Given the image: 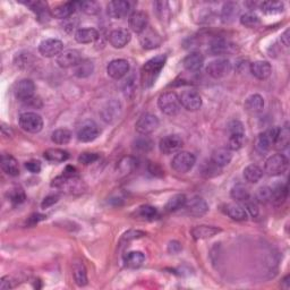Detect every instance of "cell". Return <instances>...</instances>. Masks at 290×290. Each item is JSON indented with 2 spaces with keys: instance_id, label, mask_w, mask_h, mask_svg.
<instances>
[{
  "instance_id": "obj_25",
  "label": "cell",
  "mask_w": 290,
  "mask_h": 290,
  "mask_svg": "<svg viewBox=\"0 0 290 290\" xmlns=\"http://www.w3.org/2000/svg\"><path fill=\"white\" fill-rule=\"evenodd\" d=\"M211 161L214 164H217L218 167H226L233 160V153L228 147H219L217 150H214L211 154Z\"/></svg>"
},
{
  "instance_id": "obj_13",
  "label": "cell",
  "mask_w": 290,
  "mask_h": 290,
  "mask_svg": "<svg viewBox=\"0 0 290 290\" xmlns=\"http://www.w3.org/2000/svg\"><path fill=\"white\" fill-rule=\"evenodd\" d=\"M15 97L21 101H29L33 97L35 92V84L32 80L24 78L15 85Z\"/></svg>"
},
{
  "instance_id": "obj_43",
  "label": "cell",
  "mask_w": 290,
  "mask_h": 290,
  "mask_svg": "<svg viewBox=\"0 0 290 290\" xmlns=\"http://www.w3.org/2000/svg\"><path fill=\"white\" fill-rule=\"evenodd\" d=\"M201 174L204 176L206 178H211V177H215V176L221 174V168L218 167L217 164H214L212 161H205L203 162L201 166Z\"/></svg>"
},
{
  "instance_id": "obj_41",
  "label": "cell",
  "mask_w": 290,
  "mask_h": 290,
  "mask_svg": "<svg viewBox=\"0 0 290 290\" xmlns=\"http://www.w3.org/2000/svg\"><path fill=\"white\" fill-rule=\"evenodd\" d=\"M72 140V132L68 131L66 128H59L52 132L51 134V141L54 144L58 145H65L68 144Z\"/></svg>"
},
{
  "instance_id": "obj_12",
  "label": "cell",
  "mask_w": 290,
  "mask_h": 290,
  "mask_svg": "<svg viewBox=\"0 0 290 290\" xmlns=\"http://www.w3.org/2000/svg\"><path fill=\"white\" fill-rule=\"evenodd\" d=\"M184 207H185L188 215L195 218H201L203 215H205L207 211H209V205H207L205 199L198 196H195L191 198L190 201H187Z\"/></svg>"
},
{
  "instance_id": "obj_31",
  "label": "cell",
  "mask_w": 290,
  "mask_h": 290,
  "mask_svg": "<svg viewBox=\"0 0 290 290\" xmlns=\"http://www.w3.org/2000/svg\"><path fill=\"white\" fill-rule=\"evenodd\" d=\"M264 99L260 94H252L245 101V109L250 113H258L263 110Z\"/></svg>"
},
{
  "instance_id": "obj_7",
  "label": "cell",
  "mask_w": 290,
  "mask_h": 290,
  "mask_svg": "<svg viewBox=\"0 0 290 290\" xmlns=\"http://www.w3.org/2000/svg\"><path fill=\"white\" fill-rule=\"evenodd\" d=\"M231 69H233V66H231V62L228 59H226V58H219V59L209 62V65L206 67V72L211 77L219 80V78L228 76Z\"/></svg>"
},
{
  "instance_id": "obj_60",
  "label": "cell",
  "mask_w": 290,
  "mask_h": 290,
  "mask_svg": "<svg viewBox=\"0 0 290 290\" xmlns=\"http://www.w3.org/2000/svg\"><path fill=\"white\" fill-rule=\"evenodd\" d=\"M47 217L45 214H40V213H35V214H32L31 217L29 218V223H31V225H35V223H38L39 221L41 220H45Z\"/></svg>"
},
{
  "instance_id": "obj_39",
  "label": "cell",
  "mask_w": 290,
  "mask_h": 290,
  "mask_svg": "<svg viewBox=\"0 0 290 290\" xmlns=\"http://www.w3.org/2000/svg\"><path fill=\"white\" fill-rule=\"evenodd\" d=\"M230 196L237 202H246L250 198L248 188L242 184H237L230 191Z\"/></svg>"
},
{
  "instance_id": "obj_50",
  "label": "cell",
  "mask_w": 290,
  "mask_h": 290,
  "mask_svg": "<svg viewBox=\"0 0 290 290\" xmlns=\"http://www.w3.org/2000/svg\"><path fill=\"white\" fill-rule=\"evenodd\" d=\"M245 144V134H234L229 135L228 148L230 151H238L244 146Z\"/></svg>"
},
{
  "instance_id": "obj_48",
  "label": "cell",
  "mask_w": 290,
  "mask_h": 290,
  "mask_svg": "<svg viewBox=\"0 0 290 290\" xmlns=\"http://www.w3.org/2000/svg\"><path fill=\"white\" fill-rule=\"evenodd\" d=\"M255 198L260 203H268L273 199V190L269 186L260 187L255 193Z\"/></svg>"
},
{
  "instance_id": "obj_1",
  "label": "cell",
  "mask_w": 290,
  "mask_h": 290,
  "mask_svg": "<svg viewBox=\"0 0 290 290\" xmlns=\"http://www.w3.org/2000/svg\"><path fill=\"white\" fill-rule=\"evenodd\" d=\"M167 61L166 54H159L146 61L141 69V83L144 89H150L154 85Z\"/></svg>"
},
{
  "instance_id": "obj_52",
  "label": "cell",
  "mask_w": 290,
  "mask_h": 290,
  "mask_svg": "<svg viewBox=\"0 0 290 290\" xmlns=\"http://www.w3.org/2000/svg\"><path fill=\"white\" fill-rule=\"evenodd\" d=\"M100 159V155L97 153H93V152H84L80 156H78V162L83 166H89L92 164Z\"/></svg>"
},
{
  "instance_id": "obj_3",
  "label": "cell",
  "mask_w": 290,
  "mask_h": 290,
  "mask_svg": "<svg viewBox=\"0 0 290 290\" xmlns=\"http://www.w3.org/2000/svg\"><path fill=\"white\" fill-rule=\"evenodd\" d=\"M158 105L160 110L167 116H176L182 108L179 97L172 91L162 93L158 99Z\"/></svg>"
},
{
  "instance_id": "obj_5",
  "label": "cell",
  "mask_w": 290,
  "mask_h": 290,
  "mask_svg": "<svg viewBox=\"0 0 290 290\" xmlns=\"http://www.w3.org/2000/svg\"><path fill=\"white\" fill-rule=\"evenodd\" d=\"M195 163H196V158L193 153L182 151L174 156L171 161V168L179 174H186V172L192 170Z\"/></svg>"
},
{
  "instance_id": "obj_33",
  "label": "cell",
  "mask_w": 290,
  "mask_h": 290,
  "mask_svg": "<svg viewBox=\"0 0 290 290\" xmlns=\"http://www.w3.org/2000/svg\"><path fill=\"white\" fill-rule=\"evenodd\" d=\"M233 46L223 39H215L210 45V52L214 56H225V54L231 52Z\"/></svg>"
},
{
  "instance_id": "obj_26",
  "label": "cell",
  "mask_w": 290,
  "mask_h": 290,
  "mask_svg": "<svg viewBox=\"0 0 290 290\" xmlns=\"http://www.w3.org/2000/svg\"><path fill=\"white\" fill-rule=\"evenodd\" d=\"M73 278L78 287H84L88 285V271L83 262L75 260L73 262Z\"/></svg>"
},
{
  "instance_id": "obj_55",
  "label": "cell",
  "mask_w": 290,
  "mask_h": 290,
  "mask_svg": "<svg viewBox=\"0 0 290 290\" xmlns=\"http://www.w3.org/2000/svg\"><path fill=\"white\" fill-rule=\"evenodd\" d=\"M25 168L32 174H39L42 169V166L41 162L38 161V160H30L25 163Z\"/></svg>"
},
{
  "instance_id": "obj_21",
  "label": "cell",
  "mask_w": 290,
  "mask_h": 290,
  "mask_svg": "<svg viewBox=\"0 0 290 290\" xmlns=\"http://www.w3.org/2000/svg\"><path fill=\"white\" fill-rule=\"evenodd\" d=\"M121 112V104L119 101L110 100L104 104V107L101 109L100 115L105 123H112L113 120L118 118Z\"/></svg>"
},
{
  "instance_id": "obj_16",
  "label": "cell",
  "mask_w": 290,
  "mask_h": 290,
  "mask_svg": "<svg viewBox=\"0 0 290 290\" xmlns=\"http://www.w3.org/2000/svg\"><path fill=\"white\" fill-rule=\"evenodd\" d=\"M81 60V52L76 49L65 50L57 57V64L61 68H74Z\"/></svg>"
},
{
  "instance_id": "obj_9",
  "label": "cell",
  "mask_w": 290,
  "mask_h": 290,
  "mask_svg": "<svg viewBox=\"0 0 290 290\" xmlns=\"http://www.w3.org/2000/svg\"><path fill=\"white\" fill-rule=\"evenodd\" d=\"M159 118L152 113H145L141 116L135 124L136 132L141 135H148L159 127Z\"/></svg>"
},
{
  "instance_id": "obj_14",
  "label": "cell",
  "mask_w": 290,
  "mask_h": 290,
  "mask_svg": "<svg viewBox=\"0 0 290 290\" xmlns=\"http://www.w3.org/2000/svg\"><path fill=\"white\" fill-rule=\"evenodd\" d=\"M140 42L144 49H155L161 46L162 39L155 30L151 27H146L142 33L140 34Z\"/></svg>"
},
{
  "instance_id": "obj_2",
  "label": "cell",
  "mask_w": 290,
  "mask_h": 290,
  "mask_svg": "<svg viewBox=\"0 0 290 290\" xmlns=\"http://www.w3.org/2000/svg\"><path fill=\"white\" fill-rule=\"evenodd\" d=\"M288 164L289 161L285 154H273L265 161L264 172L270 177H277V176L284 175L287 171Z\"/></svg>"
},
{
  "instance_id": "obj_53",
  "label": "cell",
  "mask_w": 290,
  "mask_h": 290,
  "mask_svg": "<svg viewBox=\"0 0 290 290\" xmlns=\"http://www.w3.org/2000/svg\"><path fill=\"white\" fill-rule=\"evenodd\" d=\"M228 132L229 135L234 134H245V128L239 120H233L230 121L228 125Z\"/></svg>"
},
{
  "instance_id": "obj_17",
  "label": "cell",
  "mask_w": 290,
  "mask_h": 290,
  "mask_svg": "<svg viewBox=\"0 0 290 290\" xmlns=\"http://www.w3.org/2000/svg\"><path fill=\"white\" fill-rule=\"evenodd\" d=\"M129 10H131V5L125 0H113L107 6V13L113 19L124 18L125 16H127Z\"/></svg>"
},
{
  "instance_id": "obj_19",
  "label": "cell",
  "mask_w": 290,
  "mask_h": 290,
  "mask_svg": "<svg viewBox=\"0 0 290 290\" xmlns=\"http://www.w3.org/2000/svg\"><path fill=\"white\" fill-rule=\"evenodd\" d=\"M132 35L131 32L126 29H116L109 34V43L116 49H121L126 47L131 41Z\"/></svg>"
},
{
  "instance_id": "obj_15",
  "label": "cell",
  "mask_w": 290,
  "mask_h": 290,
  "mask_svg": "<svg viewBox=\"0 0 290 290\" xmlns=\"http://www.w3.org/2000/svg\"><path fill=\"white\" fill-rule=\"evenodd\" d=\"M184 142L178 135H167L160 141L159 148L163 154H172L183 147Z\"/></svg>"
},
{
  "instance_id": "obj_28",
  "label": "cell",
  "mask_w": 290,
  "mask_h": 290,
  "mask_svg": "<svg viewBox=\"0 0 290 290\" xmlns=\"http://www.w3.org/2000/svg\"><path fill=\"white\" fill-rule=\"evenodd\" d=\"M99 32L92 27H86V29H80L75 33V40L82 45H88V43L96 42L99 39Z\"/></svg>"
},
{
  "instance_id": "obj_45",
  "label": "cell",
  "mask_w": 290,
  "mask_h": 290,
  "mask_svg": "<svg viewBox=\"0 0 290 290\" xmlns=\"http://www.w3.org/2000/svg\"><path fill=\"white\" fill-rule=\"evenodd\" d=\"M78 8L86 15H97L101 11L100 3L97 1H92V0H89V1H80L78 2Z\"/></svg>"
},
{
  "instance_id": "obj_56",
  "label": "cell",
  "mask_w": 290,
  "mask_h": 290,
  "mask_svg": "<svg viewBox=\"0 0 290 290\" xmlns=\"http://www.w3.org/2000/svg\"><path fill=\"white\" fill-rule=\"evenodd\" d=\"M58 201H59V196H58V195H49V196H47L42 201L41 207L42 209H48V207L56 204Z\"/></svg>"
},
{
  "instance_id": "obj_23",
  "label": "cell",
  "mask_w": 290,
  "mask_h": 290,
  "mask_svg": "<svg viewBox=\"0 0 290 290\" xmlns=\"http://www.w3.org/2000/svg\"><path fill=\"white\" fill-rule=\"evenodd\" d=\"M204 65V56L201 52H191L190 54L184 58L183 60V66L187 72L195 73L198 72L199 69L203 67Z\"/></svg>"
},
{
  "instance_id": "obj_61",
  "label": "cell",
  "mask_w": 290,
  "mask_h": 290,
  "mask_svg": "<svg viewBox=\"0 0 290 290\" xmlns=\"http://www.w3.org/2000/svg\"><path fill=\"white\" fill-rule=\"evenodd\" d=\"M281 42L284 43V46L289 47V43H290V30L289 29L286 30L285 32L281 34Z\"/></svg>"
},
{
  "instance_id": "obj_11",
  "label": "cell",
  "mask_w": 290,
  "mask_h": 290,
  "mask_svg": "<svg viewBox=\"0 0 290 290\" xmlns=\"http://www.w3.org/2000/svg\"><path fill=\"white\" fill-rule=\"evenodd\" d=\"M182 107L188 111H197L202 107V97L199 93L194 90H186L179 97Z\"/></svg>"
},
{
  "instance_id": "obj_30",
  "label": "cell",
  "mask_w": 290,
  "mask_h": 290,
  "mask_svg": "<svg viewBox=\"0 0 290 290\" xmlns=\"http://www.w3.org/2000/svg\"><path fill=\"white\" fill-rule=\"evenodd\" d=\"M239 6L236 2H227L223 5L222 10H221V19L223 23L226 24H229V23H233L236 17L239 15Z\"/></svg>"
},
{
  "instance_id": "obj_4",
  "label": "cell",
  "mask_w": 290,
  "mask_h": 290,
  "mask_svg": "<svg viewBox=\"0 0 290 290\" xmlns=\"http://www.w3.org/2000/svg\"><path fill=\"white\" fill-rule=\"evenodd\" d=\"M19 126L27 133L37 134L43 128V119L37 112H24L18 118Z\"/></svg>"
},
{
  "instance_id": "obj_38",
  "label": "cell",
  "mask_w": 290,
  "mask_h": 290,
  "mask_svg": "<svg viewBox=\"0 0 290 290\" xmlns=\"http://www.w3.org/2000/svg\"><path fill=\"white\" fill-rule=\"evenodd\" d=\"M145 262V255L140 252V250H134V252H129L126 256H125V264L131 269H137L142 266Z\"/></svg>"
},
{
  "instance_id": "obj_37",
  "label": "cell",
  "mask_w": 290,
  "mask_h": 290,
  "mask_svg": "<svg viewBox=\"0 0 290 290\" xmlns=\"http://www.w3.org/2000/svg\"><path fill=\"white\" fill-rule=\"evenodd\" d=\"M263 177V170L256 164H249L244 169V178L250 184H256Z\"/></svg>"
},
{
  "instance_id": "obj_8",
  "label": "cell",
  "mask_w": 290,
  "mask_h": 290,
  "mask_svg": "<svg viewBox=\"0 0 290 290\" xmlns=\"http://www.w3.org/2000/svg\"><path fill=\"white\" fill-rule=\"evenodd\" d=\"M278 128L279 127H274L269 129V131L258 134L255 140V144H254V147H255V151L258 154H266L270 150H271L272 145L274 143V139H276Z\"/></svg>"
},
{
  "instance_id": "obj_20",
  "label": "cell",
  "mask_w": 290,
  "mask_h": 290,
  "mask_svg": "<svg viewBox=\"0 0 290 290\" xmlns=\"http://www.w3.org/2000/svg\"><path fill=\"white\" fill-rule=\"evenodd\" d=\"M128 25L133 32L141 34L148 26V16L144 11H134L128 18Z\"/></svg>"
},
{
  "instance_id": "obj_36",
  "label": "cell",
  "mask_w": 290,
  "mask_h": 290,
  "mask_svg": "<svg viewBox=\"0 0 290 290\" xmlns=\"http://www.w3.org/2000/svg\"><path fill=\"white\" fill-rule=\"evenodd\" d=\"M226 213L235 221H245L247 219V212L239 204H228L226 206Z\"/></svg>"
},
{
  "instance_id": "obj_29",
  "label": "cell",
  "mask_w": 290,
  "mask_h": 290,
  "mask_svg": "<svg viewBox=\"0 0 290 290\" xmlns=\"http://www.w3.org/2000/svg\"><path fill=\"white\" fill-rule=\"evenodd\" d=\"M1 169L11 177L19 175V166L17 160L10 154H3L1 156Z\"/></svg>"
},
{
  "instance_id": "obj_59",
  "label": "cell",
  "mask_w": 290,
  "mask_h": 290,
  "mask_svg": "<svg viewBox=\"0 0 290 290\" xmlns=\"http://www.w3.org/2000/svg\"><path fill=\"white\" fill-rule=\"evenodd\" d=\"M180 249H182V245L178 242H170L168 245V252L171 254H177L180 252Z\"/></svg>"
},
{
  "instance_id": "obj_40",
  "label": "cell",
  "mask_w": 290,
  "mask_h": 290,
  "mask_svg": "<svg viewBox=\"0 0 290 290\" xmlns=\"http://www.w3.org/2000/svg\"><path fill=\"white\" fill-rule=\"evenodd\" d=\"M186 202H187V198L185 195L177 194L175 195V196H172L169 201L167 202L164 209H166L167 212H176V211L183 209V207L185 206Z\"/></svg>"
},
{
  "instance_id": "obj_24",
  "label": "cell",
  "mask_w": 290,
  "mask_h": 290,
  "mask_svg": "<svg viewBox=\"0 0 290 290\" xmlns=\"http://www.w3.org/2000/svg\"><path fill=\"white\" fill-rule=\"evenodd\" d=\"M221 229L214 226H196L192 229L191 234L194 239L199 241V239H209L214 236H217L218 234L221 233Z\"/></svg>"
},
{
  "instance_id": "obj_6",
  "label": "cell",
  "mask_w": 290,
  "mask_h": 290,
  "mask_svg": "<svg viewBox=\"0 0 290 290\" xmlns=\"http://www.w3.org/2000/svg\"><path fill=\"white\" fill-rule=\"evenodd\" d=\"M101 129L93 120H85L77 128V139L83 143L93 142L100 135Z\"/></svg>"
},
{
  "instance_id": "obj_46",
  "label": "cell",
  "mask_w": 290,
  "mask_h": 290,
  "mask_svg": "<svg viewBox=\"0 0 290 290\" xmlns=\"http://www.w3.org/2000/svg\"><path fill=\"white\" fill-rule=\"evenodd\" d=\"M153 147V141L146 135H142L134 141V148L140 152H148Z\"/></svg>"
},
{
  "instance_id": "obj_27",
  "label": "cell",
  "mask_w": 290,
  "mask_h": 290,
  "mask_svg": "<svg viewBox=\"0 0 290 290\" xmlns=\"http://www.w3.org/2000/svg\"><path fill=\"white\" fill-rule=\"evenodd\" d=\"M77 7H78V2L76 1L64 2L59 6L54 7V8L51 10V14L53 17L59 18V19H65V18H68L69 16H72L74 11L77 9Z\"/></svg>"
},
{
  "instance_id": "obj_35",
  "label": "cell",
  "mask_w": 290,
  "mask_h": 290,
  "mask_svg": "<svg viewBox=\"0 0 290 290\" xmlns=\"http://www.w3.org/2000/svg\"><path fill=\"white\" fill-rule=\"evenodd\" d=\"M290 140V131L288 126L278 128L276 139H274V147L278 150H285L288 147Z\"/></svg>"
},
{
  "instance_id": "obj_51",
  "label": "cell",
  "mask_w": 290,
  "mask_h": 290,
  "mask_svg": "<svg viewBox=\"0 0 290 290\" xmlns=\"http://www.w3.org/2000/svg\"><path fill=\"white\" fill-rule=\"evenodd\" d=\"M155 11L158 17L164 21V19H168L170 16V10H169V3L167 1H156L154 2Z\"/></svg>"
},
{
  "instance_id": "obj_54",
  "label": "cell",
  "mask_w": 290,
  "mask_h": 290,
  "mask_svg": "<svg viewBox=\"0 0 290 290\" xmlns=\"http://www.w3.org/2000/svg\"><path fill=\"white\" fill-rule=\"evenodd\" d=\"M145 235L146 234H145L144 231H141V230H129L124 235L123 238H121V242H128L131 241H134V239L142 238L145 236Z\"/></svg>"
},
{
  "instance_id": "obj_49",
  "label": "cell",
  "mask_w": 290,
  "mask_h": 290,
  "mask_svg": "<svg viewBox=\"0 0 290 290\" xmlns=\"http://www.w3.org/2000/svg\"><path fill=\"white\" fill-rule=\"evenodd\" d=\"M241 23L242 25H244L248 29H254V27H257L261 24V19L257 15L253 13H246L241 16Z\"/></svg>"
},
{
  "instance_id": "obj_34",
  "label": "cell",
  "mask_w": 290,
  "mask_h": 290,
  "mask_svg": "<svg viewBox=\"0 0 290 290\" xmlns=\"http://www.w3.org/2000/svg\"><path fill=\"white\" fill-rule=\"evenodd\" d=\"M94 72V65L91 60L82 59L74 67V75L78 78H86L91 76Z\"/></svg>"
},
{
  "instance_id": "obj_18",
  "label": "cell",
  "mask_w": 290,
  "mask_h": 290,
  "mask_svg": "<svg viewBox=\"0 0 290 290\" xmlns=\"http://www.w3.org/2000/svg\"><path fill=\"white\" fill-rule=\"evenodd\" d=\"M129 72V62L125 59H115L107 66V73L113 80H120Z\"/></svg>"
},
{
  "instance_id": "obj_42",
  "label": "cell",
  "mask_w": 290,
  "mask_h": 290,
  "mask_svg": "<svg viewBox=\"0 0 290 290\" xmlns=\"http://www.w3.org/2000/svg\"><path fill=\"white\" fill-rule=\"evenodd\" d=\"M260 8L264 14L274 15L282 13L285 9V5L281 1H264L260 5Z\"/></svg>"
},
{
  "instance_id": "obj_47",
  "label": "cell",
  "mask_w": 290,
  "mask_h": 290,
  "mask_svg": "<svg viewBox=\"0 0 290 290\" xmlns=\"http://www.w3.org/2000/svg\"><path fill=\"white\" fill-rule=\"evenodd\" d=\"M137 215H139L140 218H143L144 220L152 221L158 217V210H156L154 206L143 205L139 207V210H137Z\"/></svg>"
},
{
  "instance_id": "obj_58",
  "label": "cell",
  "mask_w": 290,
  "mask_h": 290,
  "mask_svg": "<svg viewBox=\"0 0 290 290\" xmlns=\"http://www.w3.org/2000/svg\"><path fill=\"white\" fill-rule=\"evenodd\" d=\"M9 288H13V280L9 277H3L0 281V289L7 290Z\"/></svg>"
},
{
  "instance_id": "obj_57",
  "label": "cell",
  "mask_w": 290,
  "mask_h": 290,
  "mask_svg": "<svg viewBox=\"0 0 290 290\" xmlns=\"http://www.w3.org/2000/svg\"><path fill=\"white\" fill-rule=\"evenodd\" d=\"M245 203H246V210L248 211L249 214L252 215V217H254V218L257 217V214H258V207L256 205V203L249 202V199H248V201H246Z\"/></svg>"
},
{
  "instance_id": "obj_22",
  "label": "cell",
  "mask_w": 290,
  "mask_h": 290,
  "mask_svg": "<svg viewBox=\"0 0 290 290\" xmlns=\"http://www.w3.org/2000/svg\"><path fill=\"white\" fill-rule=\"evenodd\" d=\"M250 73L257 80L264 81L269 78L272 73V66L269 61L256 60L250 64Z\"/></svg>"
},
{
  "instance_id": "obj_32",
  "label": "cell",
  "mask_w": 290,
  "mask_h": 290,
  "mask_svg": "<svg viewBox=\"0 0 290 290\" xmlns=\"http://www.w3.org/2000/svg\"><path fill=\"white\" fill-rule=\"evenodd\" d=\"M43 156L50 162L61 163L67 161L69 159V153L67 151L61 150V148H48V150L45 151Z\"/></svg>"
},
{
  "instance_id": "obj_10",
  "label": "cell",
  "mask_w": 290,
  "mask_h": 290,
  "mask_svg": "<svg viewBox=\"0 0 290 290\" xmlns=\"http://www.w3.org/2000/svg\"><path fill=\"white\" fill-rule=\"evenodd\" d=\"M64 43L58 39H46L39 46V52L46 58L58 57L62 52Z\"/></svg>"
},
{
  "instance_id": "obj_44",
  "label": "cell",
  "mask_w": 290,
  "mask_h": 290,
  "mask_svg": "<svg viewBox=\"0 0 290 290\" xmlns=\"http://www.w3.org/2000/svg\"><path fill=\"white\" fill-rule=\"evenodd\" d=\"M7 197L13 204H21L26 199L25 192L21 187H13L7 192Z\"/></svg>"
}]
</instances>
